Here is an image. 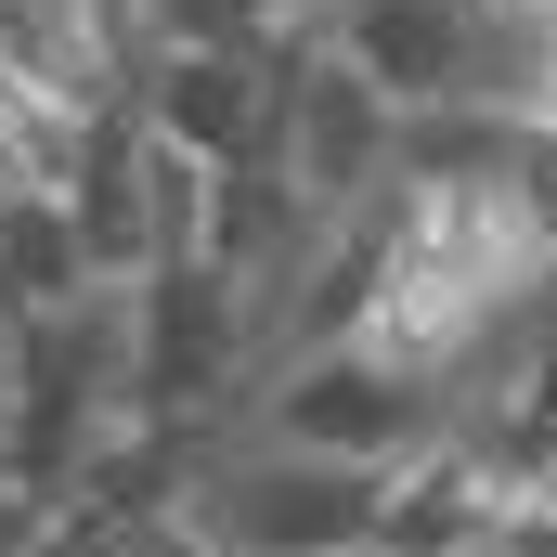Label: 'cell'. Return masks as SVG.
Masks as SVG:
<instances>
[{"instance_id":"6da1fadb","label":"cell","mask_w":557,"mask_h":557,"mask_svg":"<svg viewBox=\"0 0 557 557\" xmlns=\"http://www.w3.org/2000/svg\"><path fill=\"white\" fill-rule=\"evenodd\" d=\"M273 104H285V169H298V195L324 208V221H350V208H376L389 195V169H403V104L337 52V39H273Z\"/></svg>"},{"instance_id":"7a4b0ae2","label":"cell","mask_w":557,"mask_h":557,"mask_svg":"<svg viewBox=\"0 0 557 557\" xmlns=\"http://www.w3.org/2000/svg\"><path fill=\"white\" fill-rule=\"evenodd\" d=\"M389 519V467H324V454H273V467H221L195 493V532L221 557H350Z\"/></svg>"},{"instance_id":"3957f363","label":"cell","mask_w":557,"mask_h":557,"mask_svg":"<svg viewBox=\"0 0 557 557\" xmlns=\"http://www.w3.org/2000/svg\"><path fill=\"white\" fill-rule=\"evenodd\" d=\"M273 428L285 454H324V467H416L441 441V389L376 350H311L273 376Z\"/></svg>"},{"instance_id":"277c9868","label":"cell","mask_w":557,"mask_h":557,"mask_svg":"<svg viewBox=\"0 0 557 557\" xmlns=\"http://www.w3.org/2000/svg\"><path fill=\"white\" fill-rule=\"evenodd\" d=\"M131 324H143V389H131V416H208L221 376L247 363L260 298L221 273V260H156V273L131 285Z\"/></svg>"},{"instance_id":"5b68a950","label":"cell","mask_w":557,"mask_h":557,"mask_svg":"<svg viewBox=\"0 0 557 557\" xmlns=\"http://www.w3.org/2000/svg\"><path fill=\"white\" fill-rule=\"evenodd\" d=\"M143 131L208 156V169H260L285 156V104H273V52H156L143 65Z\"/></svg>"},{"instance_id":"8992f818","label":"cell","mask_w":557,"mask_h":557,"mask_svg":"<svg viewBox=\"0 0 557 557\" xmlns=\"http://www.w3.org/2000/svg\"><path fill=\"white\" fill-rule=\"evenodd\" d=\"M480 0H337V52L403 104V117H428V104H467V78H480Z\"/></svg>"},{"instance_id":"52a82bcc","label":"cell","mask_w":557,"mask_h":557,"mask_svg":"<svg viewBox=\"0 0 557 557\" xmlns=\"http://www.w3.org/2000/svg\"><path fill=\"white\" fill-rule=\"evenodd\" d=\"M143 104H91V131H78V169H65V221H78V247H91V273L104 285H143L156 273V195H143Z\"/></svg>"},{"instance_id":"ba28073f","label":"cell","mask_w":557,"mask_h":557,"mask_svg":"<svg viewBox=\"0 0 557 557\" xmlns=\"http://www.w3.org/2000/svg\"><path fill=\"white\" fill-rule=\"evenodd\" d=\"M519 506L493 493V467L480 454H454V441H428L416 467H389V519H376V545L389 557H467V545H493Z\"/></svg>"},{"instance_id":"9c48e42d","label":"cell","mask_w":557,"mask_h":557,"mask_svg":"<svg viewBox=\"0 0 557 557\" xmlns=\"http://www.w3.org/2000/svg\"><path fill=\"white\" fill-rule=\"evenodd\" d=\"M91 247H78V221H65V195H0V311L13 324H39V311H65V298H91Z\"/></svg>"},{"instance_id":"30bf717a","label":"cell","mask_w":557,"mask_h":557,"mask_svg":"<svg viewBox=\"0 0 557 557\" xmlns=\"http://www.w3.org/2000/svg\"><path fill=\"white\" fill-rule=\"evenodd\" d=\"M156 52H273L298 26V0H131Z\"/></svg>"},{"instance_id":"8fae6325","label":"cell","mask_w":557,"mask_h":557,"mask_svg":"<svg viewBox=\"0 0 557 557\" xmlns=\"http://www.w3.org/2000/svg\"><path fill=\"white\" fill-rule=\"evenodd\" d=\"M519 208H532V234L557 260V117H519Z\"/></svg>"},{"instance_id":"7c38bea8","label":"cell","mask_w":557,"mask_h":557,"mask_svg":"<svg viewBox=\"0 0 557 557\" xmlns=\"http://www.w3.org/2000/svg\"><path fill=\"white\" fill-rule=\"evenodd\" d=\"M104 557H221V545H208V532H195V506H182V519H117Z\"/></svg>"},{"instance_id":"4fadbf2b","label":"cell","mask_w":557,"mask_h":557,"mask_svg":"<svg viewBox=\"0 0 557 557\" xmlns=\"http://www.w3.org/2000/svg\"><path fill=\"white\" fill-rule=\"evenodd\" d=\"M39 532H52V506H39V493H13V480H0V557H26V545H39Z\"/></svg>"},{"instance_id":"5bb4252c","label":"cell","mask_w":557,"mask_h":557,"mask_svg":"<svg viewBox=\"0 0 557 557\" xmlns=\"http://www.w3.org/2000/svg\"><path fill=\"white\" fill-rule=\"evenodd\" d=\"M26 557H104V519H78V506H65V519H52Z\"/></svg>"},{"instance_id":"9a60e30c","label":"cell","mask_w":557,"mask_h":557,"mask_svg":"<svg viewBox=\"0 0 557 557\" xmlns=\"http://www.w3.org/2000/svg\"><path fill=\"white\" fill-rule=\"evenodd\" d=\"M506 557H557V493H545V506H519V519H506Z\"/></svg>"},{"instance_id":"2e32d148","label":"cell","mask_w":557,"mask_h":557,"mask_svg":"<svg viewBox=\"0 0 557 557\" xmlns=\"http://www.w3.org/2000/svg\"><path fill=\"white\" fill-rule=\"evenodd\" d=\"M480 13H519V26H545V39H557V0H480Z\"/></svg>"},{"instance_id":"e0dca14e","label":"cell","mask_w":557,"mask_h":557,"mask_svg":"<svg viewBox=\"0 0 557 557\" xmlns=\"http://www.w3.org/2000/svg\"><path fill=\"white\" fill-rule=\"evenodd\" d=\"M532 389H545V416H557V337H545V376H532Z\"/></svg>"},{"instance_id":"ac0fdd59","label":"cell","mask_w":557,"mask_h":557,"mask_svg":"<svg viewBox=\"0 0 557 557\" xmlns=\"http://www.w3.org/2000/svg\"><path fill=\"white\" fill-rule=\"evenodd\" d=\"M467 557H506V532H493V545H467Z\"/></svg>"},{"instance_id":"d6986e66","label":"cell","mask_w":557,"mask_h":557,"mask_svg":"<svg viewBox=\"0 0 557 557\" xmlns=\"http://www.w3.org/2000/svg\"><path fill=\"white\" fill-rule=\"evenodd\" d=\"M350 557H389V545H350Z\"/></svg>"}]
</instances>
